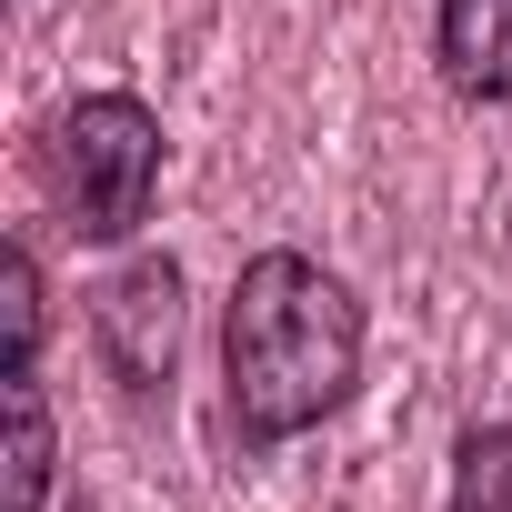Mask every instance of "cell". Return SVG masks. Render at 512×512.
<instances>
[{"mask_svg":"<svg viewBox=\"0 0 512 512\" xmlns=\"http://www.w3.org/2000/svg\"><path fill=\"white\" fill-rule=\"evenodd\" d=\"M362 382V302L312 251H251L221 302V402L251 452L302 442Z\"/></svg>","mask_w":512,"mask_h":512,"instance_id":"obj_1","label":"cell"},{"mask_svg":"<svg viewBox=\"0 0 512 512\" xmlns=\"http://www.w3.org/2000/svg\"><path fill=\"white\" fill-rule=\"evenodd\" d=\"M41 191L71 241H131L161 191V111L131 91H81L41 131Z\"/></svg>","mask_w":512,"mask_h":512,"instance_id":"obj_2","label":"cell"},{"mask_svg":"<svg viewBox=\"0 0 512 512\" xmlns=\"http://www.w3.org/2000/svg\"><path fill=\"white\" fill-rule=\"evenodd\" d=\"M91 342H101V372L151 402L181 362V262H161V251H141V262H121L101 292H91Z\"/></svg>","mask_w":512,"mask_h":512,"instance_id":"obj_3","label":"cell"},{"mask_svg":"<svg viewBox=\"0 0 512 512\" xmlns=\"http://www.w3.org/2000/svg\"><path fill=\"white\" fill-rule=\"evenodd\" d=\"M432 61L462 101H512V0H442Z\"/></svg>","mask_w":512,"mask_h":512,"instance_id":"obj_4","label":"cell"},{"mask_svg":"<svg viewBox=\"0 0 512 512\" xmlns=\"http://www.w3.org/2000/svg\"><path fill=\"white\" fill-rule=\"evenodd\" d=\"M51 502V402L41 372H11V502L0 512H41Z\"/></svg>","mask_w":512,"mask_h":512,"instance_id":"obj_5","label":"cell"},{"mask_svg":"<svg viewBox=\"0 0 512 512\" xmlns=\"http://www.w3.org/2000/svg\"><path fill=\"white\" fill-rule=\"evenodd\" d=\"M442 512H512V422H472L452 442V492Z\"/></svg>","mask_w":512,"mask_h":512,"instance_id":"obj_6","label":"cell"},{"mask_svg":"<svg viewBox=\"0 0 512 512\" xmlns=\"http://www.w3.org/2000/svg\"><path fill=\"white\" fill-rule=\"evenodd\" d=\"M0 312H11V372H41V262L21 241L0 262Z\"/></svg>","mask_w":512,"mask_h":512,"instance_id":"obj_7","label":"cell"}]
</instances>
